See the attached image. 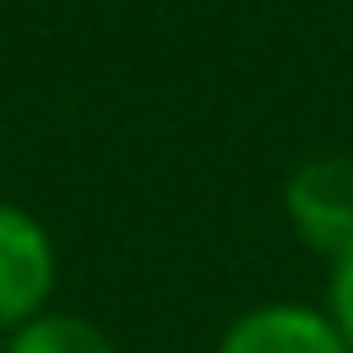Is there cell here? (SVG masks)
Listing matches in <instances>:
<instances>
[{
  "label": "cell",
  "instance_id": "1",
  "mask_svg": "<svg viewBox=\"0 0 353 353\" xmlns=\"http://www.w3.org/2000/svg\"><path fill=\"white\" fill-rule=\"evenodd\" d=\"M286 219L312 250L343 260L353 250V161L343 156L301 161L286 176Z\"/></svg>",
  "mask_w": 353,
  "mask_h": 353
},
{
  "label": "cell",
  "instance_id": "2",
  "mask_svg": "<svg viewBox=\"0 0 353 353\" xmlns=\"http://www.w3.org/2000/svg\"><path fill=\"white\" fill-rule=\"evenodd\" d=\"M57 281V254L47 229L16 203H0V327L42 317Z\"/></svg>",
  "mask_w": 353,
  "mask_h": 353
},
{
  "label": "cell",
  "instance_id": "3",
  "mask_svg": "<svg viewBox=\"0 0 353 353\" xmlns=\"http://www.w3.org/2000/svg\"><path fill=\"white\" fill-rule=\"evenodd\" d=\"M219 353H348L343 332L332 327V317L312 307H291V301H276V307H254L223 332Z\"/></svg>",
  "mask_w": 353,
  "mask_h": 353
},
{
  "label": "cell",
  "instance_id": "4",
  "mask_svg": "<svg viewBox=\"0 0 353 353\" xmlns=\"http://www.w3.org/2000/svg\"><path fill=\"white\" fill-rule=\"evenodd\" d=\"M6 353H114V343L104 338L94 322L63 317V312H42V317L21 322L6 343Z\"/></svg>",
  "mask_w": 353,
  "mask_h": 353
},
{
  "label": "cell",
  "instance_id": "5",
  "mask_svg": "<svg viewBox=\"0 0 353 353\" xmlns=\"http://www.w3.org/2000/svg\"><path fill=\"white\" fill-rule=\"evenodd\" d=\"M327 307H332V327L343 332L353 353V250L343 260H332V286H327Z\"/></svg>",
  "mask_w": 353,
  "mask_h": 353
}]
</instances>
